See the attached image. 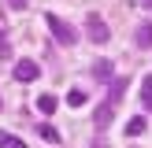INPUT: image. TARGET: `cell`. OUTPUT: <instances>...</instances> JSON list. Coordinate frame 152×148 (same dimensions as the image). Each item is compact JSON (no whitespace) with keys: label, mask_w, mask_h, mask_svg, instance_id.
<instances>
[{"label":"cell","mask_w":152,"mask_h":148,"mask_svg":"<svg viewBox=\"0 0 152 148\" xmlns=\"http://www.w3.org/2000/svg\"><path fill=\"white\" fill-rule=\"evenodd\" d=\"M126 85H130L126 78H111V85H108V100H104L100 107H96V115H93L96 126H108V122H111V115H115V107H119V100H123Z\"/></svg>","instance_id":"obj_1"},{"label":"cell","mask_w":152,"mask_h":148,"mask_svg":"<svg viewBox=\"0 0 152 148\" xmlns=\"http://www.w3.org/2000/svg\"><path fill=\"white\" fill-rule=\"evenodd\" d=\"M11 7H15V11H22V7H26V0H11Z\"/></svg>","instance_id":"obj_14"},{"label":"cell","mask_w":152,"mask_h":148,"mask_svg":"<svg viewBox=\"0 0 152 148\" xmlns=\"http://www.w3.org/2000/svg\"><path fill=\"white\" fill-rule=\"evenodd\" d=\"M0 107H4V104H0Z\"/></svg>","instance_id":"obj_15"},{"label":"cell","mask_w":152,"mask_h":148,"mask_svg":"<svg viewBox=\"0 0 152 148\" xmlns=\"http://www.w3.org/2000/svg\"><path fill=\"white\" fill-rule=\"evenodd\" d=\"M86 33H89V41H93V44H108L111 30H108V22H104L100 15L89 11V15H86Z\"/></svg>","instance_id":"obj_3"},{"label":"cell","mask_w":152,"mask_h":148,"mask_svg":"<svg viewBox=\"0 0 152 148\" xmlns=\"http://www.w3.org/2000/svg\"><path fill=\"white\" fill-rule=\"evenodd\" d=\"M145 126H148L145 115H134L130 122H126V133H130V137H137V133H145Z\"/></svg>","instance_id":"obj_10"},{"label":"cell","mask_w":152,"mask_h":148,"mask_svg":"<svg viewBox=\"0 0 152 148\" xmlns=\"http://www.w3.org/2000/svg\"><path fill=\"white\" fill-rule=\"evenodd\" d=\"M37 74H41V67H37L34 59H15V78L19 81H34Z\"/></svg>","instance_id":"obj_4"},{"label":"cell","mask_w":152,"mask_h":148,"mask_svg":"<svg viewBox=\"0 0 152 148\" xmlns=\"http://www.w3.org/2000/svg\"><path fill=\"white\" fill-rule=\"evenodd\" d=\"M67 104H71V107H82V104H86V89H71V93H67Z\"/></svg>","instance_id":"obj_11"},{"label":"cell","mask_w":152,"mask_h":148,"mask_svg":"<svg viewBox=\"0 0 152 148\" xmlns=\"http://www.w3.org/2000/svg\"><path fill=\"white\" fill-rule=\"evenodd\" d=\"M34 104H37V111H41V115H52V111L59 107V104H56V96H48V93H41Z\"/></svg>","instance_id":"obj_7"},{"label":"cell","mask_w":152,"mask_h":148,"mask_svg":"<svg viewBox=\"0 0 152 148\" xmlns=\"http://www.w3.org/2000/svg\"><path fill=\"white\" fill-rule=\"evenodd\" d=\"M45 26L52 30V37H56L59 44H74V41H78V33H74V26H71V22H63L59 15H45Z\"/></svg>","instance_id":"obj_2"},{"label":"cell","mask_w":152,"mask_h":148,"mask_svg":"<svg viewBox=\"0 0 152 148\" xmlns=\"http://www.w3.org/2000/svg\"><path fill=\"white\" fill-rule=\"evenodd\" d=\"M93 78L96 81H111V59H96L93 63Z\"/></svg>","instance_id":"obj_6"},{"label":"cell","mask_w":152,"mask_h":148,"mask_svg":"<svg viewBox=\"0 0 152 148\" xmlns=\"http://www.w3.org/2000/svg\"><path fill=\"white\" fill-rule=\"evenodd\" d=\"M0 59H11V44H7V37H4V30H0Z\"/></svg>","instance_id":"obj_13"},{"label":"cell","mask_w":152,"mask_h":148,"mask_svg":"<svg viewBox=\"0 0 152 148\" xmlns=\"http://www.w3.org/2000/svg\"><path fill=\"white\" fill-rule=\"evenodd\" d=\"M0 148H26L19 137H11V133H0Z\"/></svg>","instance_id":"obj_12"},{"label":"cell","mask_w":152,"mask_h":148,"mask_svg":"<svg viewBox=\"0 0 152 148\" xmlns=\"http://www.w3.org/2000/svg\"><path fill=\"white\" fill-rule=\"evenodd\" d=\"M141 104H145V111L152 115V74H145V81H141Z\"/></svg>","instance_id":"obj_9"},{"label":"cell","mask_w":152,"mask_h":148,"mask_svg":"<svg viewBox=\"0 0 152 148\" xmlns=\"http://www.w3.org/2000/svg\"><path fill=\"white\" fill-rule=\"evenodd\" d=\"M37 133H41V141H48V144H59V137H63V133H59L56 126H48V122L37 126Z\"/></svg>","instance_id":"obj_8"},{"label":"cell","mask_w":152,"mask_h":148,"mask_svg":"<svg viewBox=\"0 0 152 148\" xmlns=\"http://www.w3.org/2000/svg\"><path fill=\"white\" fill-rule=\"evenodd\" d=\"M134 44H137V48H152V19L137 22V30H134Z\"/></svg>","instance_id":"obj_5"}]
</instances>
